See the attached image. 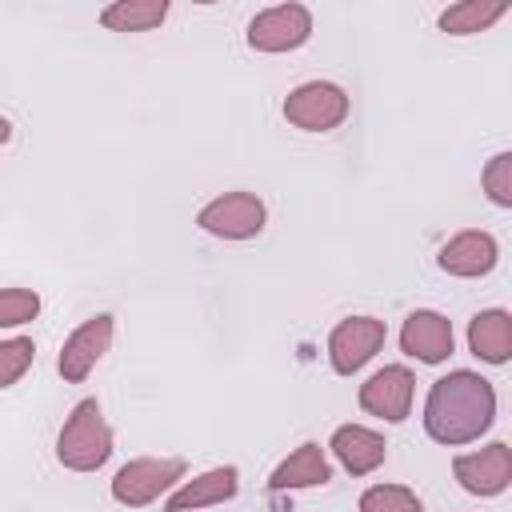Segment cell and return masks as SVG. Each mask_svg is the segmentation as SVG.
Instances as JSON below:
<instances>
[{"instance_id": "obj_4", "label": "cell", "mask_w": 512, "mask_h": 512, "mask_svg": "<svg viewBox=\"0 0 512 512\" xmlns=\"http://www.w3.org/2000/svg\"><path fill=\"white\" fill-rule=\"evenodd\" d=\"M284 120L300 132H332L348 120V96L332 80H308L284 96Z\"/></svg>"}, {"instance_id": "obj_3", "label": "cell", "mask_w": 512, "mask_h": 512, "mask_svg": "<svg viewBox=\"0 0 512 512\" xmlns=\"http://www.w3.org/2000/svg\"><path fill=\"white\" fill-rule=\"evenodd\" d=\"M188 464L180 456H136L112 476V500L124 508H144L184 480Z\"/></svg>"}, {"instance_id": "obj_6", "label": "cell", "mask_w": 512, "mask_h": 512, "mask_svg": "<svg viewBox=\"0 0 512 512\" xmlns=\"http://www.w3.org/2000/svg\"><path fill=\"white\" fill-rule=\"evenodd\" d=\"M384 340H388V328L376 316H348V320H340L332 328V336H328V364H332V372L336 376L360 372L384 348Z\"/></svg>"}, {"instance_id": "obj_15", "label": "cell", "mask_w": 512, "mask_h": 512, "mask_svg": "<svg viewBox=\"0 0 512 512\" xmlns=\"http://www.w3.org/2000/svg\"><path fill=\"white\" fill-rule=\"evenodd\" d=\"M332 480V464L324 456V448L316 440H304L292 456H284L272 476H268V488L272 492H292V488H320Z\"/></svg>"}, {"instance_id": "obj_21", "label": "cell", "mask_w": 512, "mask_h": 512, "mask_svg": "<svg viewBox=\"0 0 512 512\" xmlns=\"http://www.w3.org/2000/svg\"><path fill=\"white\" fill-rule=\"evenodd\" d=\"M480 184H484V192H488V200L496 208H512V152H496L484 164Z\"/></svg>"}, {"instance_id": "obj_18", "label": "cell", "mask_w": 512, "mask_h": 512, "mask_svg": "<svg viewBox=\"0 0 512 512\" xmlns=\"http://www.w3.org/2000/svg\"><path fill=\"white\" fill-rule=\"evenodd\" d=\"M168 16V0H116L100 12V24L112 32H152Z\"/></svg>"}, {"instance_id": "obj_12", "label": "cell", "mask_w": 512, "mask_h": 512, "mask_svg": "<svg viewBox=\"0 0 512 512\" xmlns=\"http://www.w3.org/2000/svg\"><path fill=\"white\" fill-rule=\"evenodd\" d=\"M496 260H500L496 236H492V232H480V228H464V232H456V236L440 248V256H436L440 272L460 276V280L488 276V272L496 268Z\"/></svg>"}, {"instance_id": "obj_1", "label": "cell", "mask_w": 512, "mask_h": 512, "mask_svg": "<svg viewBox=\"0 0 512 512\" xmlns=\"http://www.w3.org/2000/svg\"><path fill=\"white\" fill-rule=\"evenodd\" d=\"M492 420H496V388L480 372L456 368L428 388L424 432L436 444H448V448L472 444L492 428Z\"/></svg>"}, {"instance_id": "obj_14", "label": "cell", "mask_w": 512, "mask_h": 512, "mask_svg": "<svg viewBox=\"0 0 512 512\" xmlns=\"http://www.w3.org/2000/svg\"><path fill=\"white\" fill-rule=\"evenodd\" d=\"M328 448H332V456L344 464V472H352V476L376 472V468L384 464V456H388L384 436L372 432V428H364V424H340V428L332 432Z\"/></svg>"}, {"instance_id": "obj_10", "label": "cell", "mask_w": 512, "mask_h": 512, "mask_svg": "<svg viewBox=\"0 0 512 512\" xmlns=\"http://www.w3.org/2000/svg\"><path fill=\"white\" fill-rule=\"evenodd\" d=\"M452 476L472 496H500L512 484V448L508 440H492L480 452H464L452 460Z\"/></svg>"}, {"instance_id": "obj_5", "label": "cell", "mask_w": 512, "mask_h": 512, "mask_svg": "<svg viewBox=\"0 0 512 512\" xmlns=\"http://www.w3.org/2000/svg\"><path fill=\"white\" fill-rule=\"evenodd\" d=\"M264 200L256 192H224L196 212V224L220 240H252L264 232Z\"/></svg>"}, {"instance_id": "obj_17", "label": "cell", "mask_w": 512, "mask_h": 512, "mask_svg": "<svg viewBox=\"0 0 512 512\" xmlns=\"http://www.w3.org/2000/svg\"><path fill=\"white\" fill-rule=\"evenodd\" d=\"M500 16H508V0H460L440 12V32L448 36H472L492 28Z\"/></svg>"}, {"instance_id": "obj_2", "label": "cell", "mask_w": 512, "mask_h": 512, "mask_svg": "<svg viewBox=\"0 0 512 512\" xmlns=\"http://www.w3.org/2000/svg\"><path fill=\"white\" fill-rule=\"evenodd\" d=\"M108 456H112V428H108L100 404L88 396L68 412V420L56 436V460L68 472H96L108 464Z\"/></svg>"}, {"instance_id": "obj_9", "label": "cell", "mask_w": 512, "mask_h": 512, "mask_svg": "<svg viewBox=\"0 0 512 512\" xmlns=\"http://www.w3.org/2000/svg\"><path fill=\"white\" fill-rule=\"evenodd\" d=\"M412 392H416V376L404 364H384L380 372H372L360 384V408L368 416H380L388 424H400L412 412Z\"/></svg>"}, {"instance_id": "obj_16", "label": "cell", "mask_w": 512, "mask_h": 512, "mask_svg": "<svg viewBox=\"0 0 512 512\" xmlns=\"http://www.w3.org/2000/svg\"><path fill=\"white\" fill-rule=\"evenodd\" d=\"M468 352L484 364H508L512 356V316L504 308H484L468 320Z\"/></svg>"}, {"instance_id": "obj_13", "label": "cell", "mask_w": 512, "mask_h": 512, "mask_svg": "<svg viewBox=\"0 0 512 512\" xmlns=\"http://www.w3.org/2000/svg\"><path fill=\"white\" fill-rule=\"evenodd\" d=\"M240 492V472L232 464H220V468H208L192 480H184L168 500L164 508L168 512H200V508H212V504H224Z\"/></svg>"}, {"instance_id": "obj_20", "label": "cell", "mask_w": 512, "mask_h": 512, "mask_svg": "<svg viewBox=\"0 0 512 512\" xmlns=\"http://www.w3.org/2000/svg\"><path fill=\"white\" fill-rule=\"evenodd\" d=\"M32 360H36V344H32V336L0 340V388L20 384L24 372L32 368Z\"/></svg>"}, {"instance_id": "obj_8", "label": "cell", "mask_w": 512, "mask_h": 512, "mask_svg": "<svg viewBox=\"0 0 512 512\" xmlns=\"http://www.w3.org/2000/svg\"><path fill=\"white\" fill-rule=\"evenodd\" d=\"M112 316L108 312H96L88 316L80 328L68 332V340L60 344V356H56V372L64 376V384H84L88 372L104 360L108 344H112Z\"/></svg>"}, {"instance_id": "obj_11", "label": "cell", "mask_w": 512, "mask_h": 512, "mask_svg": "<svg viewBox=\"0 0 512 512\" xmlns=\"http://www.w3.org/2000/svg\"><path fill=\"white\" fill-rule=\"evenodd\" d=\"M452 344H456L452 320L432 308H416L400 328V352L420 364H444L452 356Z\"/></svg>"}, {"instance_id": "obj_22", "label": "cell", "mask_w": 512, "mask_h": 512, "mask_svg": "<svg viewBox=\"0 0 512 512\" xmlns=\"http://www.w3.org/2000/svg\"><path fill=\"white\" fill-rule=\"evenodd\" d=\"M40 316V296L32 288H0V328H20Z\"/></svg>"}, {"instance_id": "obj_19", "label": "cell", "mask_w": 512, "mask_h": 512, "mask_svg": "<svg viewBox=\"0 0 512 512\" xmlns=\"http://www.w3.org/2000/svg\"><path fill=\"white\" fill-rule=\"evenodd\" d=\"M356 512H424V504L404 484H372V488H364Z\"/></svg>"}, {"instance_id": "obj_7", "label": "cell", "mask_w": 512, "mask_h": 512, "mask_svg": "<svg viewBox=\"0 0 512 512\" xmlns=\"http://www.w3.org/2000/svg\"><path fill=\"white\" fill-rule=\"evenodd\" d=\"M312 36V12L304 4H276L252 16L248 24V48L256 52H296Z\"/></svg>"}, {"instance_id": "obj_23", "label": "cell", "mask_w": 512, "mask_h": 512, "mask_svg": "<svg viewBox=\"0 0 512 512\" xmlns=\"http://www.w3.org/2000/svg\"><path fill=\"white\" fill-rule=\"evenodd\" d=\"M8 140H12V120L0 116V144H8Z\"/></svg>"}]
</instances>
